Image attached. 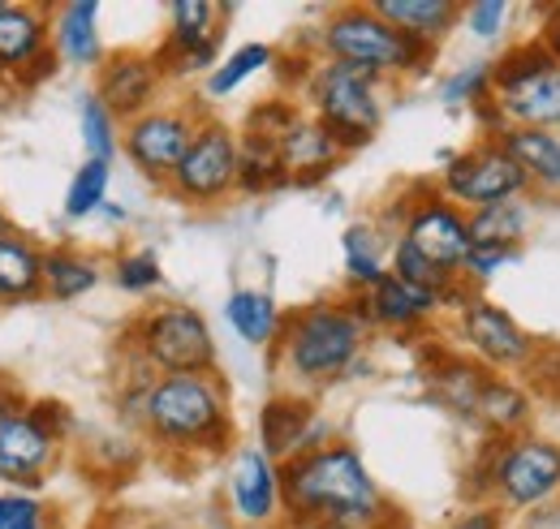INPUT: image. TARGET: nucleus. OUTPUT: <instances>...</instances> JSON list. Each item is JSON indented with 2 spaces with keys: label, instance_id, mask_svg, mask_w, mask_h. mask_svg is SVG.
Segmentation results:
<instances>
[{
  "label": "nucleus",
  "instance_id": "obj_19",
  "mask_svg": "<svg viewBox=\"0 0 560 529\" xmlns=\"http://www.w3.org/2000/svg\"><path fill=\"white\" fill-rule=\"evenodd\" d=\"M362 302H366V319H371V328H397V331H419L422 324H431L435 310L444 306L440 293L415 289V284L397 280L393 271H388L371 293H362Z\"/></svg>",
  "mask_w": 560,
  "mask_h": 529
},
{
  "label": "nucleus",
  "instance_id": "obj_31",
  "mask_svg": "<svg viewBox=\"0 0 560 529\" xmlns=\"http://www.w3.org/2000/svg\"><path fill=\"white\" fill-rule=\"evenodd\" d=\"M475 418L488 426V435H522V426L530 418V397L517 384L491 375L483 397H479V413Z\"/></svg>",
  "mask_w": 560,
  "mask_h": 529
},
{
  "label": "nucleus",
  "instance_id": "obj_37",
  "mask_svg": "<svg viewBox=\"0 0 560 529\" xmlns=\"http://www.w3.org/2000/svg\"><path fill=\"white\" fill-rule=\"evenodd\" d=\"M298 121H302V108H298L293 99H284V95H272V99H264V104H255V108L246 113V133L280 146V138L293 130Z\"/></svg>",
  "mask_w": 560,
  "mask_h": 529
},
{
  "label": "nucleus",
  "instance_id": "obj_39",
  "mask_svg": "<svg viewBox=\"0 0 560 529\" xmlns=\"http://www.w3.org/2000/svg\"><path fill=\"white\" fill-rule=\"evenodd\" d=\"M117 284L126 293H151L160 289V259L151 250H135V255H121L117 259Z\"/></svg>",
  "mask_w": 560,
  "mask_h": 529
},
{
  "label": "nucleus",
  "instance_id": "obj_27",
  "mask_svg": "<svg viewBox=\"0 0 560 529\" xmlns=\"http://www.w3.org/2000/svg\"><path fill=\"white\" fill-rule=\"evenodd\" d=\"M435 375V397L444 400L448 409H457L462 418H475L479 413V397L488 388L491 371L483 362H466V357H440L431 366Z\"/></svg>",
  "mask_w": 560,
  "mask_h": 529
},
{
  "label": "nucleus",
  "instance_id": "obj_34",
  "mask_svg": "<svg viewBox=\"0 0 560 529\" xmlns=\"http://www.w3.org/2000/svg\"><path fill=\"white\" fill-rule=\"evenodd\" d=\"M272 66H277V48H268V44H242L237 52H229V57L208 73V99L233 95L250 73L272 69Z\"/></svg>",
  "mask_w": 560,
  "mask_h": 529
},
{
  "label": "nucleus",
  "instance_id": "obj_11",
  "mask_svg": "<svg viewBox=\"0 0 560 529\" xmlns=\"http://www.w3.org/2000/svg\"><path fill=\"white\" fill-rule=\"evenodd\" d=\"M224 4L211 0H177L168 4V39L151 52L164 78H186L220 66V39H224Z\"/></svg>",
  "mask_w": 560,
  "mask_h": 529
},
{
  "label": "nucleus",
  "instance_id": "obj_45",
  "mask_svg": "<svg viewBox=\"0 0 560 529\" xmlns=\"http://www.w3.org/2000/svg\"><path fill=\"white\" fill-rule=\"evenodd\" d=\"M539 39H544V48L552 52L560 61V4H548L544 9V26H539Z\"/></svg>",
  "mask_w": 560,
  "mask_h": 529
},
{
  "label": "nucleus",
  "instance_id": "obj_44",
  "mask_svg": "<svg viewBox=\"0 0 560 529\" xmlns=\"http://www.w3.org/2000/svg\"><path fill=\"white\" fill-rule=\"evenodd\" d=\"M444 529H504V508H495V504H470L466 513H457Z\"/></svg>",
  "mask_w": 560,
  "mask_h": 529
},
{
  "label": "nucleus",
  "instance_id": "obj_10",
  "mask_svg": "<svg viewBox=\"0 0 560 529\" xmlns=\"http://www.w3.org/2000/svg\"><path fill=\"white\" fill-rule=\"evenodd\" d=\"M199 121L203 117L195 108H168V104H160V108L142 113L139 121H130L121 130V151H126V160L139 168L147 181L168 186L173 173H177V164L186 160V151L195 142Z\"/></svg>",
  "mask_w": 560,
  "mask_h": 529
},
{
  "label": "nucleus",
  "instance_id": "obj_48",
  "mask_svg": "<svg viewBox=\"0 0 560 529\" xmlns=\"http://www.w3.org/2000/svg\"><path fill=\"white\" fill-rule=\"evenodd\" d=\"M9 233V215H4V207H0V237Z\"/></svg>",
  "mask_w": 560,
  "mask_h": 529
},
{
  "label": "nucleus",
  "instance_id": "obj_5",
  "mask_svg": "<svg viewBox=\"0 0 560 529\" xmlns=\"http://www.w3.org/2000/svg\"><path fill=\"white\" fill-rule=\"evenodd\" d=\"M380 82H384L380 73L341 66V61H319L315 73H311L306 95H311L315 121L337 138L341 151L366 146L375 138V130H380V117H384Z\"/></svg>",
  "mask_w": 560,
  "mask_h": 529
},
{
  "label": "nucleus",
  "instance_id": "obj_25",
  "mask_svg": "<svg viewBox=\"0 0 560 529\" xmlns=\"http://www.w3.org/2000/svg\"><path fill=\"white\" fill-rule=\"evenodd\" d=\"M224 319L237 331V340L250 349H272L284 328V315L277 310L272 293H264V289H233L224 302Z\"/></svg>",
  "mask_w": 560,
  "mask_h": 529
},
{
  "label": "nucleus",
  "instance_id": "obj_6",
  "mask_svg": "<svg viewBox=\"0 0 560 529\" xmlns=\"http://www.w3.org/2000/svg\"><path fill=\"white\" fill-rule=\"evenodd\" d=\"M130 349L142 353L155 375H215V340L195 306L160 302L130 328Z\"/></svg>",
  "mask_w": 560,
  "mask_h": 529
},
{
  "label": "nucleus",
  "instance_id": "obj_49",
  "mask_svg": "<svg viewBox=\"0 0 560 529\" xmlns=\"http://www.w3.org/2000/svg\"><path fill=\"white\" fill-rule=\"evenodd\" d=\"M268 529H289V526H268Z\"/></svg>",
  "mask_w": 560,
  "mask_h": 529
},
{
  "label": "nucleus",
  "instance_id": "obj_36",
  "mask_svg": "<svg viewBox=\"0 0 560 529\" xmlns=\"http://www.w3.org/2000/svg\"><path fill=\"white\" fill-rule=\"evenodd\" d=\"M388 271L397 275V280H406V284H415V289H431V293H448L462 275H448V271H440L435 263H427L415 246H406V242H393V259H388Z\"/></svg>",
  "mask_w": 560,
  "mask_h": 529
},
{
  "label": "nucleus",
  "instance_id": "obj_7",
  "mask_svg": "<svg viewBox=\"0 0 560 529\" xmlns=\"http://www.w3.org/2000/svg\"><path fill=\"white\" fill-rule=\"evenodd\" d=\"M526 190H530V177L504 151V142L491 138V133L483 142H475L470 151L453 155L444 164V177H440V195L448 202H457L462 211L500 207V202H513L517 195H526Z\"/></svg>",
  "mask_w": 560,
  "mask_h": 529
},
{
  "label": "nucleus",
  "instance_id": "obj_9",
  "mask_svg": "<svg viewBox=\"0 0 560 529\" xmlns=\"http://www.w3.org/2000/svg\"><path fill=\"white\" fill-rule=\"evenodd\" d=\"M61 452V439L35 418L31 400L18 397L9 379H0V482L13 491H35Z\"/></svg>",
  "mask_w": 560,
  "mask_h": 529
},
{
  "label": "nucleus",
  "instance_id": "obj_47",
  "mask_svg": "<svg viewBox=\"0 0 560 529\" xmlns=\"http://www.w3.org/2000/svg\"><path fill=\"white\" fill-rule=\"evenodd\" d=\"M289 529H353V526H328V521H319V526H289Z\"/></svg>",
  "mask_w": 560,
  "mask_h": 529
},
{
  "label": "nucleus",
  "instance_id": "obj_35",
  "mask_svg": "<svg viewBox=\"0 0 560 529\" xmlns=\"http://www.w3.org/2000/svg\"><path fill=\"white\" fill-rule=\"evenodd\" d=\"M108 181H113V164L86 160V164L73 173L70 190H66V215H70V220L95 215V211L104 207V199H108Z\"/></svg>",
  "mask_w": 560,
  "mask_h": 529
},
{
  "label": "nucleus",
  "instance_id": "obj_24",
  "mask_svg": "<svg viewBox=\"0 0 560 529\" xmlns=\"http://www.w3.org/2000/svg\"><path fill=\"white\" fill-rule=\"evenodd\" d=\"M44 297V250L9 228L0 237V306H22Z\"/></svg>",
  "mask_w": 560,
  "mask_h": 529
},
{
  "label": "nucleus",
  "instance_id": "obj_4",
  "mask_svg": "<svg viewBox=\"0 0 560 529\" xmlns=\"http://www.w3.org/2000/svg\"><path fill=\"white\" fill-rule=\"evenodd\" d=\"M319 52L328 61L358 66L380 78H406V73H427L435 61V48L401 35L393 22H384L371 4H341L324 17L319 26Z\"/></svg>",
  "mask_w": 560,
  "mask_h": 529
},
{
  "label": "nucleus",
  "instance_id": "obj_1",
  "mask_svg": "<svg viewBox=\"0 0 560 529\" xmlns=\"http://www.w3.org/2000/svg\"><path fill=\"white\" fill-rule=\"evenodd\" d=\"M280 495H284V526L328 521V526L384 529L393 521V508L384 504L362 452L346 439L280 465Z\"/></svg>",
  "mask_w": 560,
  "mask_h": 529
},
{
  "label": "nucleus",
  "instance_id": "obj_38",
  "mask_svg": "<svg viewBox=\"0 0 560 529\" xmlns=\"http://www.w3.org/2000/svg\"><path fill=\"white\" fill-rule=\"evenodd\" d=\"M483 95H491V61H470L444 82V104H470L475 108Z\"/></svg>",
  "mask_w": 560,
  "mask_h": 529
},
{
  "label": "nucleus",
  "instance_id": "obj_15",
  "mask_svg": "<svg viewBox=\"0 0 560 529\" xmlns=\"http://www.w3.org/2000/svg\"><path fill=\"white\" fill-rule=\"evenodd\" d=\"M160 86H164V69L155 66V57H147V52H113L104 66L95 69V95L126 126L139 121L142 113L160 108L155 104Z\"/></svg>",
  "mask_w": 560,
  "mask_h": 529
},
{
  "label": "nucleus",
  "instance_id": "obj_14",
  "mask_svg": "<svg viewBox=\"0 0 560 529\" xmlns=\"http://www.w3.org/2000/svg\"><path fill=\"white\" fill-rule=\"evenodd\" d=\"M457 331L462 340L479 353L483 366L495 371H513V366H526L530 353H535V336L522 328L509 310H500L488 297H470L462 310H457Z\"/></svg>",
  "mask_w": 560,
  "mask_h": 529
},
{
  "label": "nucleus",
  "instance_id": "obj_40",
  "mask_svg": "<svg viewBox=\"0 0 560 529\" xmlns=\"http://www.w3.org/2000/svg\"><path fill=\"white\" fill-rule=\"evenodd\" d=\"M0 529H44V504L31 491L0 495Z\"/></svg>",
  "mask_w": 560,
  "mask_h": 529
},
{
  "label": "nucleus",
  "instance_id": "obj_18",
  "mask_svg": "<svg viewBox=\"0 0 560 529\" xmlns=\"http://www.w3.org/2000/svg\"><path fill=\"white\" fill-rule=\"evenodd\" d=\"M509 130H557L560 126V66L522 78L504 91H491Z\"/></svg>",
  "mask_w": 560,
  "mask_h": 529
},
{
  "label": "nucleus",
  "instance_id": "obj_13",
  "mask_svg": "<svg viewBox=\"0 0 560 529\" xmlns=\"http://www.w3.org/2000/svg\"><path fill=\"white\" fill-rule=\"evenodd\" d=\"M397 242L415 246L440 271L462 275V263L470 255V211H462L457 202H448L435 190H422V199L410 202V215Z\"/></svg>",
  "mask_w": 560,
  "mask_h": 529
},
{
  "label": "nucleus",
  "instance_id": "obj_30",
  "mask_svg": "<svg viewBox=\"0 0 560 529\" xmlns=\"http://www.w3.org/2000/svg\"><path fill=\"white\" fill-rule=\"evenodd\" d=\"M526 228H530V215H526V207L517 199L500 202V207H483V211H470V246L517 250L526 242Z\"/></svg>",
  "mask_w": 560,
  "mask_h": 529
},
{
  "label": "nucleus",
  "instance_id": "obj_41",
  "mask_svg": "<svg viewBox=\"0 0 560 529\" xmlns=\"http://www.w3.org/2000/svg\"><path fill=\"white\" fill-rule=\"evenodd\" d=\"M522 371H526L530 388H539L544 397H560V344H535V353Z\"/></svg>",
  "mask_w": 560,
  "mask_h": 529
},
{
  "label": "nucleus",
  "instance_id": "obj_23",
  "mask_svg": "<svg viewBox=\"0 0 560 529\" xmlns=\"http://www.w3.org/2000/svg\"><path fill=\"white\" fill-rule=\"evenodd\" d=\"M371 9L384 22H393L401 35L431 44V48H440V39L466 17V4H457V0H375Z\"/></svg>",
  "mask_w": 560,
  "mask_h": 529
},
{
  "label": "nucleus",
  "instance_id": "obj_42",
  "mask_svg": "<svg viewBox=\"0 0 560 529\" xmlns=\"http://www.w3.org/2000/svg\"><path fill=\"white\" fill-rule=\"evenodd\" d=\"M509 4L504 0H475V4H466V26H470V35H479V39H495L500 31H504V22H509Z\"/></svg>",
  "mask_w": 560,
  "mask_h": 529
},
{
  "label": "nucleus",
  "instance_id": "obj_17",
  "mask_svg": "<svg viewBox=\"0 0 560 529\" xmlns=\"http://www.w3.org/2000/svg\"><path fill=\"white\" fill-rule=\"evenodd\" d=\"M52 9L26 0H0V78H22L52 44Z\"/></svg>",
  "mask_w": 560,
  "mask_h": 529
},
{
  "label": "nucleus",
  "instance_id": "obj_32",
  "mask_svg": "<svg viewBox=\"0 0 560 529\" xmlns=\"http://www.w3.org/2000/svg\"><path fill=\"white\" fill-rule=\"evenodd\" d=\"M277 186H289V168L280 160L277 142L242 133V168H237V190L242 195H268Z\"/></svg>",
  "mask_w": 560,
  "mask_h": 529
},
{
  "label": "nucleus",
  "instance_id": "obj_8",
  "mask_svg": "<svg viewBox=\"0 0 560 529\" xmlns=\"http://www.w3.org/2000/svg\"><path fill=\"white\" fill-rule=\"evenodd\" d=\"M237 168H242V138L224 121L203 117L186 160L168 181V195L186 207H215L237 190Z\"/></svg>",
  "mask_w": 560,
  "mask_h": 529
},
{
  "label": "nucleus",
  "instance_id": "obj_20",
  "mask_svg": "<svg viewBox=\"0 0 560 529\" xmlns=\"http://www.w3.org/2000/svg\"><path fill=\"white\" fill-rule=\"evenodd\" d=\"M315 400L302 392H277L259 409V448L272 457L277 465L293 461L302 452L306 431L315 426Z\"/></svg>",
  "mask_w": 560,
  "mask_h": 529
},
{
  "label": "nucleus",
  "instance_id": "obj_3",
  "mask_svg": "<svg viewBox=\"0 0 560 529\" xmlns=\"http://www.w3.org/2000/svg\"><path fill=\"white\" fill-rule=\"evenodd\" d=\"M142 431L177 457H215L233 444V413L220 375H160L142 400Z\"/></svg>",
  "mask_w": 560,
  "mask_h": 529
},
{
  "label": "nucleus",
  "instance_id": "obj_43",
  "mask_svg": "<svg viewBox=\"0 0 560 529\" xmlns=\"http://www.w3.org/2000/svg\"><path fill=\"white\" fill-rule=\"evenodd\" d=\"M513 255H517V250L470 246V255H466V263H462V280H466V284H483V280H491L504 263H513Z\"/></svg>",
  "mask_w": 560,
  "mask_h": 529
},
{
  "label": "nucleus",
  "instance_id": "obj_29",
  "mask_svg": "<svg viewBox=\"0 0 560 529\" xmlns=\"http://www.w3.org/2000/svg\"><path fill=\"white\" fill-rule=\"evenodd\" d=\"M346 246V275H350V293H371L384 275H388V263H384V233L375 224H353L341 237Z\"/></svg>",
  "mask_w": 560,
  "mask_h": 529
},
{
  "label": "nucleus",
  "instance_id": "obj_33",
  "mask_svg": "<svg viewBox=\"0 0 560 529\" xmlns=\"http://www.w3.org/2000/svg\"><path fill=\"white\" fill-rule=\"evenodd\" d=\"M78 130H82V146H86V160H104L113 164V155L121 151V121L104 108V99L91 91L82 95V108H78Z\"/></svg>",
  "mask_w": 560,
  "mask_h": 529
},
{
  "label": "nucleus",
  "instance_id": "obj_46",
  "mask_svg": "<svg viewBox=\"0 0 560 529\" xmlns=\"http://www.w3.org/2000/svg\"><path fill=\"white\" fill-rule=\"evenodd\" d=\"M526 529H560V495L526 513Z\"/></svg>",
  "mask_w": 560,
  "mask_h": 529
},
{
  "label": "nucleus",
  "instance_id": "obj_12",
  "mask_svg": "<svg viewBox=\"0 0 560 529\" xmlns=\"http://www.w3.org/2000/svg\"><path fill=\"white\" fill-rule=\"evenodd\" d=\"M560 495V444L544 435H513L495 473V504L530 513Z\"/></svg>",
  "mask_w": 560,
  "mask_h": 529
},
{
  "label": "nucleus",
  "instance_id": "obj_28",
  "mask_svg": "<svg viewBox=\"0 0 560 529\" xmlns=\"http://www.w3.org/2000/svg\"><path fill=\"white\" fill-rule=\"evenodd\" d=\"M100 284V263L78 255L70 246L44 250V293L52 302H78L82 293H91Z\"/></svg>",
  "mask_w": 560,
  "mask_h": 529
},
{
  "label": "nucleus",
  "instance_id": "obj_21",
  "mask_svg": "<svg viewBox=\"0 0 560 529\" xmlns=\"http://www.w3.org/2000/svg\"><path fill=\"white\" fill-rule=\"evenodd\" d=\"M52 48L61 57V66L100 69L104 44H100V4L95 0H70L52 9Z\"/></svg>",
  "mask_w": 560,
  "mask_h": 529
},
{
  "label": "nucleus",
  "instance_id": "obj_26",
  "mask_svg": "<svg viewBox=\"0 0 560 529\" xmlns=\"http://www.w3.org/2000/svg\"><path fill=\"white\" fill-rule=\"evenodd\" d=\"M504 151L522 164L530 186L560 190V133L552 130H504L500 133Z\"/></svg>",
  "mask_w": 560,
  "mask_h": 529
},
{
  "label": "nucleus",
  "instance_id": "obj_22",
  "mask_svg": "<svg viewBox=\"0 0 560 529\" xmlns=\"http://www.w3.org/2000/svg\"><path fill=\"white\" fill-rule=\"evenodd\" d=\"M341 155L346 151L337 146V138L324 130L315 117H302L293 130L280 138V160H284L293 186H315L319 177H328L337 168Z\"/></svg>",
  "mask_w": 560,
  "mask_h": 529
},
{
  "label": "nucleus",
  "instance_id": "obj_16",
  "mask_svg": "<svg viewBox=\"0 0 560 529\" xmlns=\"http://www.w3.org/2000/svg\"><path fill=\"white\" fill-rule=\"evenodd\" d=\"M229 504L242 526L268 529L284 517V495H280V465L264 448H242L229 469Z\"/></svg>",
  "mask_w": 560,
  "mask_h": 529
},
{
  "label": "nucleus",
  "instance_id": "obj_2",
  "mask_svg": "<svg viewBox=\"0 0 560 529\" xmlns=\"http://www.w3.org/2000/svg\"><path fill=\"white\" fill-rule=\"evenodd\" d=\"M366 331H371V319H366L362 293H350L346 302H311L284 315L272 357L293 384L328 388L362 366Z\"/></svg>",
  "mask_w": 560,
  "mask_h": 529
}]
</instances>
